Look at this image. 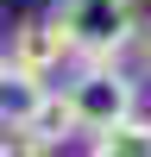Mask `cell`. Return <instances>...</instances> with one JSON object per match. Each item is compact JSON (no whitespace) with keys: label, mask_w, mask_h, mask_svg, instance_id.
I'll return each instance as SVG.
<instances>
[{"label":"cell","mask_w":151,"mask_h":157,"mask_svg":"<svg viewBox=\"0 0 151 157\" xmlns=\"http://www.w3.org/2000/svg\"><path fill=\"white\" fill-rule=\"evenodd\" d=\"M138 57H145V75H151V32H138Z\"/></svg>","instance_id":"8"},{"label":"cell","mask_w":151,"mask_h":157,"mask_svg":"<svg viewBox=\"0 0 151 157\" xmlns=\"http://www.w3.org/2000/svg\"><path fill=\"white\" fill-rule=\"evenodd\" d=\"M50 94V82H38V75H19V69H0V132L19 138L25 126H32L38 101Z\"/></svg>","instance_id":"4"},{"label":"cell","mask_w":151,"mask_h":157,"mask_svg":"<svg viewBox=\"0 0 151 157\" xmlns=\"http://www.w3.org/2000/svg\"><path fill=\"white\" fill-rule=\"evenodd\" d=\"M0 69H6V57H0Z\"/></svg>","instance_id":"9"},{"label":"cell","mask_w":151,"mask_h":157,"mask_svg":"<svg viewBox=\"0 0 151 157\" xmlns=\"http://www.w3.org/2000/svg\"><path fill=\"white\" fill-rule=\"evenodd\" d=\"M63 101H69L82 138H101V132H113V126L138 120V82L120 63H76V82L63 88Z\"/></svg>","instance_id":"2"},{"label":"cell","mask_w":151,"mask_h":157,"mask_svg":"<svg viewBox=\"0 0 151 157\" xmlns=\"http://www.w3.org/2000/svg\"><path fill=\"white\" fill-rule=\"evenodd\" d=\"M50 32L76 63H120L145 32V13L138 0H50Z\"/></svg>","instance_id":"1"},{"label":"cell","mask_w":151,"mask_h":157,"mask_svg":"<svg viewBox=\"0 0 151 157\" xmlns=\"http://www.w3.org/2000/svg\"><path fill=\"white\" fill-rule=\"evenodd\" d=\"M88 157H151V120H126L113 132L88 138Z\"/></svg>","instance_id":"6"},{"label":"cell","mask_w":151,"mask_h":157,"mask_svg":"<svg viewBox=\"0 0 151 157\" xmlns=\"http://www.w3.org/2000/svg\"><path fill=\"white\" fill-rule=\"evenodd\" d=\"M0 157H50V151H38L32 138H0Z\"/></svg>","instance_id":"7"},{"label":"cell","mask_w":151,"mask_h":157,"mask_svg":"<svg viewBox=\"0 0 151 157\" xmlns=\"http://www.w3.org/2000/svg\"><path fill=\"white\" fill-rule=\"evenodd\" d=\"M63 38L50 32V19H25V25H13V44H6V69H19V75H38V82H50V75L63 69Z\"/></svg>","instance_id":"3"},{"label":"cell","mask_w":151,"mask_h":157,"mask_svg":"<svg viewBox=\"0 0 151 157\" xmlns=\"http://www.w3.org/2000/svg\"><path fill=\"white\" fill-rule=\"evenodd\" d=\"M19 138H32L38 151H57V145H69V138H82V132H76V113H69V101H63V88H50V94L38 101L32 126H25Z\"/></svg>","instance_id":"5"}]
</instances>
